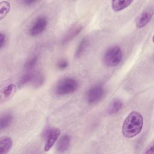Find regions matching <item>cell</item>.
Wrapping results in <instances>:
<instances>
[{
    "label": "cell",
    "instance_id": "obj_21",
    "mask_svg": "<svg viewBox=\"0 0 154 154\" xmlns=\"http://www.w3.org/2000/svg\"><path fill=\"white\" fill-rule=\"evenodd\" d=\"M5 42V35L2 32H1L0 33V48L1 49L4 46Z\"/></svg>",
    "mask_w": 154,
    "mask_h": 154
},
{
    "label": "cell",
    "instance_id": "obj_11",
    "mask_svg": "<svg viewBox=\"0 0 154 154\" xmlns=\"http://www.w3.org/2000/svg\"><path fill=\"white\" fill-rule=\"evenodd\" d=\"M133 1L130 0H114L111 2L112 8L114 11H120L129 6Z\"/></svg>",
    "mask_w": 154,
    "mask_h": 154
},
{
    "label": "cell",
    "instance_id": "obj_4",
    "mask_svg": "<svg viewBox=\"0 0 154 154\" xmlns=\"http://www.w3.org/2000/svg\"><path fill=\"white\" fill-rule=\"evenodd\" d=\"M105 94L103 87L100 84H97L91 87L87 91L86 99L89 104H95L99 102Z\"/></svg>",
    "mask_w": 154,
    "mask_h": 154
},
{
    "label": "cell",
    "instance_id": "obj_10",
    "mask_svg": "<svg viewBox=\"0 0 154 154\" xmlns=\"http://www.w3.org/2000/svg\"><path fill=\"white\" fill-rule=\"evenodd\" d=\"M13 145L12 140L7 136H3L0 140V153L5 154L11 149Z\"/></svg>",
    "mask_w": 154,
    "mask_h": 154
},
{
    "label": "cell",
    "instance_id": "obj_9",
    "mask_svg": "<svg viewBox=\"0 0 154 154\" xmlns=\"http://www.w3.org/2000/svg\"><path fill=\"white\" fill-rule=\"evenodd\" d=\"M70 144V137L68 135L62 136L57 143V150L60 152H64L68 150Z\"/></svg>",
    "mask_w": 154,
    "mask_h": 154
},
{
    "label": "cell",
    "instance_id": "obj_19",
    "mask_svg": "<svg viewBox=\"0 0 154 154\" xmlns=\"http://www.w3.org/2000/svg\"><path fill=\"white\" fill-rule=\"evenodd\" d=\"M38 60V58L37 56H32L28 58L24 64V67L26 70L32 69L37 64Z\"/></svg>",
    "mask_w": 154,
    "mask_h": 154
},
{
    "label": "cell",
    "instance_id": "obj_3",
    "mask_svg": "<svg viewBox=\"0 0 154 154\" xmlns=\"http://www.w3.org/2000/svg\"><path fill=\"white\" fill-rule=\"evenodd\" d=\"M123 53L121 48L119 46H113L109 48L103 57V63L108 67H115L122 61Z\"/></svg>",
    "mask_w": 154,
    "mask_h": 154
},
{
    "label": "cell",
    "instance_id": "obj_18",
    "mask_svg": "<svg viewBox=\"0 0 154 154\" xmlns=\"http://www.w3.org/2000/svg\"><path fill=\"white\" fill-rule=\"evenodd\" d=\"M33 76H34V73L31 72H27L24 75H23L19 80V86L22 87L28 84L29 82H31L33 78Z\"/></svg>",
    "mask_w": 154,
    "mask_h": 154
},
{
    "label": "cell",
    "instance_id": "obj_7",
    "mask_svg": "<svg viewBox=\"0 0 154 154\" xmlns=\"http://www.w3.org/2000/svg\"><path fill=\"white\" fill-rule=\"evenodd\" d=\"M153 15V7H149L144 10L137 17L135 24L138 28H142L146 26L150 21Z\"/></svg>",
    "mask_w": 154,
    "mask_h": 154
},
{
    "label": "cell",
    "instance_id": "obj_14",
    "mask_svg": "<svg viewBox=\"0 0 154 154\" xmlns=\"http://www.w3.org/2000/svg\"><path fill=\"white\" fill-rule=\"evenodd\" d=\"M88 43H89V42L87 38H84L80 42L75 51V56L76 58L79 57L82 54V53L85 51L86 48H87Z\"/></svg>",
    "mask_w": 154,
    "mask_h": 154
},
{
    "label": "cell",
    "instance_id": "obj_13",
    "mask_svg": "<svg viewBox=\"0 0 154 154\" xmlns=\"http://www.w3.org/2000/svg\"><path fill=\"white\" fill-rule=\"evenodd\" d=\"M82 29V27L81 26H76L70 29L64 36L62 41L63 44H65L72 40L73 38H75L77 35L79 34V33L81 31Z\"/></svg>",
    "mask_w": 154,
    "mask_h": 154
},
{
    "label": "cell",
    "instance_id": "obj_15",
    "mask_svg": "<svg viewBox=\"0 0 154 154\" xmlns=\"http://www.w3.org/2000/svg\"><path fill=\"white\" fill-rule=\"evenodd\" d=\"M13 120V117L10 114H5L0 119V129L2 130L8 127Z\"/></svg>",
    "mask_w": 154,
    "mask_h": 154
},
{
    "label": "cell",
    "instance_id": "obj_16",
    "mask_svg": "<svg viewBox=\"0 0 154 154\" xmlns=\"http://www.w3.org/2000/svg\"><path fill=\"white\" fill-rule=\"evenodd\" d=\"M10 9V4L7 1H2L0 2V16L1 20H2L8 14Z\"/></svg>",
    "mask_w": 154,
    "mask_h": 154
},
{
    "label": "cell",
    "instance_id": "obj_20",
    "mask_svg": "<svg viewBox=\"0 0 154 154\" xmlns=\"http://www.w3.org/2000/svg\"><path fill=\"white\" fill-rule=\"evenodd\" d=\"M68 61L66 59H61L57 63V67L60 70H63L68 67Z\"/></svg>",
    "mask_w": 154,
    "mask_h": 154
},
{
    "label": "cell",
    "instance_id": "obj_5",
    "mask_svg": "<svg viewBox=\"0 0 154 154\" xmlns=\"http://www.w3.org/2000/svg\"><path fill=\"white\" fill-rule=\"evenodd\" d=\"M48 25V20L45 16H40L34 22L28 30V34L31 36H36L42 33Z\"/></svg>",
    "mask_w": 154,
    "mask_h": 154
},
{
    "label": "cell",
    "instance_id": "obj_1",
    "mask_svg": "<svg viewBox=\"0 0 154 154\" xmlns=\"http://www.w3.org/2000/svg\"><path fill=\"white\" fill-rule=\"evenodd\" d=\"M143 126V117L137 111H132L125 119L122 125V133L124 137L131 138L137 135Z\"/></svg>",
    "mask_w": 154,
    "mask_h": 154
},
{
    "label": "cell",
    "instance_id": "obj_17",
    "mask_svg": "<svg viewBox=\"0 0 154 154\" xmlns=\"http://www.w3.org/2000/svg\"><path fill=\"white\" fill-rule=\"evenodd\" d=\"M44 82V76L40 72H36L34 73L33 78L32 80V84L33 86L38 87L41 86Z\"/></svg>",
    "mask_w": 154,
    "mask_h": 154
},
{
    "label": "cell",
    "instance_id": "obj_8",
    "mask_svg": "<svg viewBox=\"0 0 154 154\" xmlns=\"http://www.w3.org/2000/svg\"><path fill=\"white\" fill-rule=\"evenodd\" d=\"M16 86L13 84H10L3 87L1 90V100H6L9 99L16 92Z\"/></svg>",
    "mask_w": 154,
    "mask_h": 154
},
{
    "label": "cell",
    "instance_id": "obj_23",
    "mask_svg": "<svg viewBox=\"0 0 154 154\" xmlns=\"http://www.w3.org/2000/svg\"><path fill=\"white\" fill-rule=\"evenodd\" d=\"M23 2L24 3V4H25L26 5H31L32 4H34L35 2V1H28V0H26V1H23Z\"/></svg>",
    "mask_w": 154,
    "mask_h": 154
},
{
    "label": "cell",
    "instance_id": "obj_2",
    "mask_svg": "<svg viewBox=\"0 0 154 154\" xmlns=\"http://www.w3.org/2000/svg\"><path fill=\"white\" fill-rule=\"evenodd\" d=\"M79 87L78 81L73 78H64L59 81L55 85V93L57 95L63 96L75 92Z\"/></svg>",
    "mask_w": 154,
    "mask_h": 154
},
{
    "label": "cell",
    "instance_id": "obj_12",
    "mask_svg": "<svg viewBox=\"0 0 154 154\" xmlns=\"http://www.w3.org/2000/svg\"><path fill=\"white\" fill-rule=\"evenodd\" d=\"M123 106L122 102L118 99H114L110 103L107 112L109 115H114L118 113Z\"/></svg>",
    "mask_w": 154,
    "mask_h": 154
},
{
    "label": "cell",
    "instance_id": "obj_6",
    "mask_svg": "<svg viewBox=\"0 0 154 154\" xmlns=\"http://www.w3.org/2000/svg\"><path fill=\"white\" fill-rule=\"evenodd\" d=\"M60 130L55 128H49L47 130L46 133V143L44 147L45 152L49 150L55 144L60 137Z\"/></svg>",
    "mask_w": 154,
    "mask_h": 154
},
{
    "label": "cell",
    "instance_id": "obj_22",
    "mask_svg": "<svg viewBox=\"0 0 154 154\" xmlns=\"http://www.w3.org/2000/svg\"><path fill=\"white\" fill-rule=\"evenodd\" d=\"M144 153H154V146L153 144H151L144 152Z\"/></svg>",
    "mask_w": 154,
    "mask_h": 154
}]
</instances>
